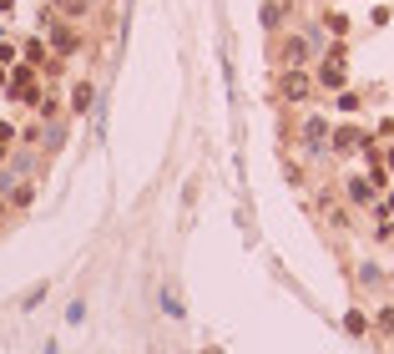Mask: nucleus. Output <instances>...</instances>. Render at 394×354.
Returning <instances> with one entry per match:
<instances>
[{"label": "nucleus", "mask_w": 394, "mask_h": 354, "mask_svg": "<svg viewBox=\"0 0 394 354\" xmlns=\"http://www.w3.org/2000/svg\"><path fill=\"white\" fill-rule=\"evenodd\" d=\"M379 329H384V334H394V309H384V314H379Z\"/></svg>", "instance_id": "obj_7"}, {"label": "nucleus", "mask_w": 394, "mask_h": 354, "mask_svg": "<svg viewBox=\"0 0 394 354\" xmlns=\"http://www.w3.org/2000/svg\"><path fill=\"white\" fill-rule=\"evenodd\" d=\"M349 198H354V203H369V198H374V188L364 183V177H354V183H349Z\"/></svg>", "instance_id": "obj_2"}, {"label": "nucleus", "mask_w": 394, "mask_h": 354, "mask_svg": "<svg viewBox=\"0 0 394 354\" xmlns=\"http://www.w3.org/2000/svg\"><path fill=\"white\" fill-rule=\"evenodd\" d=\"M56 46H61V51H76V31H56Z\"/></svg>", "instance_id": "obj_6"}, {"label": "nucleus", "mask_w": 394, "mask_h": 354, "mask_svg": "<svg viewBox=\"0 0 394 354\" xmlns=\"http://www.w3.org/2000/svg\"><path fill=\"white\" fill-rule=\"evenodd\" d=\"M318 81H323V86H344V71H339V66H323Z\"/></svg>", "instance_id": "obj_5"}, {"label": "nucleus", "mask_w": 394, "mask_h": 354, "mask_svg": "<svg viewBox=\"0 0 394 354\" xmlns=\"http://www.w3.org/2000/svg\"><path fill=\"white\" fill-rule=\"evenodd\" d=\"M309 91H313V81H309L304 71H284V96H289V101H304Z\"/></svg>", "instance_id": "obj_1"}, {"label": "nucleus", "mask_w": 394, "mask_h": 354, "mask_svg": "<svg viewBox=\"0 0 394 354\" xmlns=\"http://www.w3.org/2000/svg\"><path fill=\"white\" fill-rule=\"evenodd\" d=\"M71 106H76V111H86V106H91V86H86V81L71 91Z\"/></svg>", "instance_id": "obj_3"}, {"label": "nucleus", "mask_w": 394, "mask_h": 354, "mask_svg": "<svg viewBox=\"0 0 394 354\" xmlns=\"http://www.w3.org/2000/svg\"><path fill=\"white\" fill-rule=\"evenodd\" d=\"M359 142H364V137H359V132H354V127H344V132H339V152H354V147H359Z\"/></svg>", "instance_id": "obj_4"}]
</instances>
